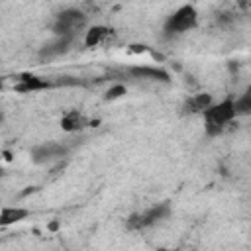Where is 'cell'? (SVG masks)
Masks as SVG:
<instances>
[{
	"label": "cell",
	"mask_w": 251,
	"mask_h": 251,
	"mask_svg": "<svg viewBox=\"0 0 251 251\" xmlns=\"http://www.w3.org/2000/svg\"><path fill=\"white\" fill-rule=\"evenodd\" d=\"M202 114H204V120H206V133L208 135H218V133H222L224 126L229 124L235 118L233 100L231 98H226L224 102L206 108Z\"/></svg>",
	"instance_id": "6da1fadb"
},
{
	"label": "cell",
	"mask_w": 251,
	"mask_h": 251,
	"mask_svg": "<svg viewBox=\"0 0 251 251\" xmlns=\"http://www.w3.org/2000/svg\"><path fill=\"white\" fill-rule=\"evenodd\" d=\"M169 214H171L169 202H161V204H155L141 214H131L126 222V227L127 229H143V227H149V226L165 220Z\"/></svg>",
	"instance_id": "7a4b0ae2"
},
{
	"label": "cell",
	"mask_w": 251,
	"mask_h": 251,
	"mask_svg": "<svg viewBox=\"0 0 251 251\" xmlns=\"http://www.w3.org/2000/svg\"><path fill=\"white\" fill-rule=\"evenodd\" d=\"M84 24H86L84 12L71 8V10H63V12L57 16V20H55V24H53V31L57 33V37H59V35H71V37H75V33H76L80 27H84Z\"/></svg>",
	"instance_id": "3957f363"
},
{
	"label": "cell",
	"mask_w": 251,
	"mask_h": 251,
	"mask_svg": "<svg viewBox=\"0 0 251 251\" xmlns=\"http://www.w3.org/2000/svg\"><path fill=\"white\" fill-rule=\"evenodd\" d=\"M196 20H198V14L192 6H182L178 8L165 24V31L171 35V33H182V31H188L196 25Z\"/></svg>",
	"instance_id": "277c9868"
},
{
	"label": "cell",
	"mask_w": 251,
	"mask_h": 251,
	"mask_svg": "<svg viewBox=\"0 0 251 251\" xmlns=\"http://www.w3.org/2000/svg\"><path fill=\"white\" fill-rule=\"evenodd\" d=\"M63 155H67V147L61 145V143H55V141H49V143H43V145H37V147L31 149V159L37 165L49 163V161L59 159Z\"/></svg>",
	"instance_id": "5b68a950"
},
{
	"label": "cell",
	"mask_w": 251,
	"mask_h": 251,
	"mask_svg": "<svg viewBox=\"0 0 251 251\" xmlns=\"http://www.w3.org/2000/svg\"><path fill=\"white\" fill-rule=\"evenodd\" d=\"M51 86H53V82H49L47 78H41L35 75H22L14 88H16V92H33V90H45Z\"/></svg>",
	"instance_id": "8992f818"
},
{
	"label": "cell",
	"mask_w": 251,
	"mask_h": 251,
	"mask_svg": "<svg viewBox=\"0 0 251 251\" xmlns=\"http://www.w3.org/2000/svg\"><path fill=\"white\" fill-rule=\"evenodd\" d=\"M71 41H73V37H71V35H59L55 41H51V43H47L45 47H41L39 57H41V59H45V57H47V59H51V57L63 55V53H67V51H69Z\"/></svg>",
	"instance_id": "52a82bcc"
},
{
	"label": "cell",
	"mask_w": 251,
	"mask_h": 251,
	"mask_svg": "<svg viewBox=\"0 0 251 251\" xmlns=\"http://www.w3.org/2000/svg\"><path fill=\"white\" fill-rule=\"evenodd\" d=\"M129 75H133L135 78H151V80H159V82L171 80L169 73L163 69H157V67H131Z\"/></svg>",
	"instance_id": "ba28073f"
},
{
	"label": "cell",
	"mask_w": 251,
	"mask_h": 251,
	"mask_svg": "<svg viewBox=\"0 0 251 251\" xmlns=\"http://www.w3.org/2000/svg\"><path fill=\"white\" fill-rule=\"evenodd\" d=\"M90 122L78 112V110H71L69 114H65L63 116V120H61V127L65 129V131H80L82 127H86Z\"/></svg>",
	"instance_id": "9c48e42d"
},
{
	"label": "cell",
	"mask_w": 251,
	"mask_h": 251,
	"mask_svg": "<svg viewBox=\"0 0 251 251\" xmlns=\"http://www.w3.org/2000/svg\"><path fill=\"white\" fill-rule=\"evenodd\" d=\"M110 35H112V29L110 27H106V25H94V27H90L86 31L84 43H86V47H94V45L102 43L106 37H110Z\"/></svg>",
	"instance_id": "30bf717a"
},
{
	"label": "cell",
	"mask_w": 251,
	"mask_h": 251,
	"mask_svg": "<svg viewBox=\"0 0 251 251\" xmlns=\"http://www.w3.org/2000/svg\"><path fill=\"white\" fill-rule=\"evenodd\" d=\"M29 212L25 208H18V206H12V208H4L0 212V226H12L20 220H24Z\"/></svg>",
	"instance_id": "8fae6325"
},
{
	"label": "cell",
	"mask_w": 251,
	"mask_h": 251,
	"mask_svg": "<svg viewBox=\"0 0 251 251\" xmlns=\"http://www.w3.org/2000/svg\"><path fill=\"white\" fill-rule=\"evenodd\" d=\"M210 106H212V96H210V94H198V96L190 98V100L184 104V112H190V114H194V112H204V110L210 108Z\"/></svg>",
	"instance_id": "7c38bea8"
},
{
	"label": "cell",
	"mask_w": 251,
	"mask_h": 251,
	"mask_svg": "<svg viewBox=\"0 0 251 251\" xmlns=\"http://www.w3.org/2000/svg\"><path fill=\"white\" fill-rule=\"evenodd\" d=\"M235 116H249L251 114V90H247L239 100L233 102Z\"/></svg>",
	"instance_id": "4fadbf2b"
},
{
	"label": "cell",
	"mask_w": 251,
	"mask_h": 251,
	"mask_svg": "<svg viewBox=\"0 0 251 251\" xmlns=\"http://www.w3.org/2000/svg\"><path fill=\"white\" fill-rule=\"evenodd\" d=\"M122 94H126V86L124 84H116V86H112L108 92H106V100H116V98H120Z\"/></svg>",
	"instance_id": "5bb4252c"
},
{
	"label": "cell",
	"mask_w": 251,
	"mask_h": 251,
	"mask_svg": "<svg viewBox=\"0 0 251 251\" xmlns=\"http://www.w3.org/2000/svg\"><path fill=\"white\" fill-rule=\"evenodd\" d=\"M131 51L133 53H143V51H147V47L145 45H131Z\"/></svg>",
	"instance_id": "9a60e30c"
},
{
	"label": "cell",
	"mask_w": 251,
	"mask_h": 251,
	"mask_svg": "<svg viewBox=\"0 0 251 251\" xmlns=\"http://www.w3.org/2000/svg\"><path fill=\"white\" fill-rule=\"evenodd\" d=\"M49 229H51V231H57V229H59V222H51V224H49Z\"/></svg>",
	"instance_id": "2e32d148"
},
{
	"label": "cell",
	"mask_w": 251,
	"mask_h": 251,
	"mask_svg": "<svg viewBox=\"0 0 251 251\" xmlns=\"http://www.w3.org/2000/svg\"><path fill=\"white\" fill-rule=\"evenodd\" d=\"M157 251H176V249H157Z\"/></svg>",
	"instance_id": "e0dca14e"
},
{
	"label": "cell",
	"mask_w": 251,
	"mask_h": 251,
	"mask_svg": "<svg viewBox=\"0 0 251 251\" xmlns=\"http://www.w3.org/2000/svg\"><path fill=\"white\" fill-rule=\"evenodd\" d=\"M2 88H4V82H2V78H0V90H2Z\"/></svg>",
	"instance_id": "ac0fdd59"
},
{
	"label": "cell",
	"mask_w": 251,
	"mask_h": 251,
	"mask_svg": "<svg viewBox=\"0 0 251 251\" xmlns=\"http://www.w3.org/2000/svg\"><path fill=\"white\" fill-rule=\"evenodd\" d=\"M2 173H4V171H2V167H0V176H2Z\"/></svg>",
	"instance_id": "d6986e66"
}]
</instances>
